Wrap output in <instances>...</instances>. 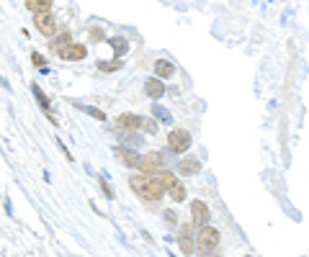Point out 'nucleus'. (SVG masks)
Here are the masks:
<instances>
[{
  "label": "nucleus",
  "mask_w": 309,
  "mask_h": 257,
  "mask_svg": "<svg viewBox=\"0 0 309 257\" xmlns=\"http://www.w3.org/2000/svg\"><path fill=\"white\" fill-rule=\"evenodd\" d=\"M217 247H219V229L211 227V224L201 227L199 234H196V249H199V257H201V254H209V252H217Z\"/></svg>",
  "instance_id": "obj_2"
},
{
  "label": "nucleus",
  "mask_w": 309,
  "mask_h": 257,
  "mask_svg": "<svg viewBox=\"0 0 309 257\" xmlns=\"http://www.w3.org/2000/svg\"><path fill=\"white\" fill-rule=\"evenodd\" d=\"M85 111H88L90 116H96L98 121H103V118H106V113H103V111H96V108H85Z\"/></svg>",
  "instance_id": "obj_25"
},
{
  "label": "nucleus",
  "mask_w": 309,
  "mask_h": 257,
  "mask_svg": "<svg viewBox=\"0 0 309 257\" xmlns=\"http://www.w3.org/2000/svg\"><path fill=\"white\" fill-rule=\"evenodd\" d=\"M144 93H147L149 98H154V101L163 98V95H165V85H163V80H160V77H149V80L144 82Z\"/></svg>",
  "instance_id": "obj_13"
},
{
  "label": "nucleus",
  "mask_w": 309,
  "mask_h": 257,
  "mask_svg": "<svg viewBox=\"0 0 309 257\" xmlns=\"http://www.w3.org/2000/svg\"><path fill=\"white\" fill-rule=\"evenodd\" d=\"M34 26L42 31L44 36H54L57 34V21H54L52 11L49 13H34Z\"/></svg>",
  "instance_id": "obj_8"
},
{
  "label": "nucleus",
  "mask_w": 309,
  "mask_h": 257,
  "mask_svg": "<svg viewBox=\"0 0 309 257\" xmlns=\"http://www.w3.org/2000/svg\"><path fill=\"white\" fill-rule=\"evenodd\" d=\"M245 257H253V254H245Z\"/></svg>",
  "instance_id": "obj_28"
},
{
  "label": "nucleus",
  "mask_w": 309,
  "mask_h": 257,
  "mask_svg": "<svg viewBox=\"0 0 309 257\" xmlns=\"http://www.w3.org/2000/svg\"><path fill=\"white\" fill-rule=\"evenodd\" d=\"M139 173H144V175H158V173H163V154L160 152H147V154H142Z\"/></svg>",
  "instance_id": "obj_6"
},
{
  "label": "nucleus",
  "mask_w": 309,
  "mask_h": 257,
  "mask_svg": "<svg viewBox=\"0 0 309 257\" xmlns=\"http://www.w3.org/2000/svg\"><path fill=\"white\" fill-rule=\"evenodd\" d=\"M101 188H103V196H106V198H113V190L108 188V183H106V180H101Z\"/></svg>",
  "instance_id": "obj_26"
},
{
  "label": "nucleus",
  "mask_w": 309,
  "mask_h": 257,
  "mask_svg": "<svg viewBox=\"0 0 309 257\" xmlns=\"http://www.w3.org/2000/svg\"><path fill=\"white\" fill-rule=\"evenodd\" d=\"M108 44H111V49H113L116 57H121V54L129 49V39H127V36H111Z\"/></svg>",
  "instance_id": "obj_15"
},
{
  "label": "nucleus",
  "mask_w": 309,
  "mask_h": 257,
  "mask_svg": "<svg viewBox=\"0 0 309 257\" xmlns=\"http://www.w3.org/2000/svg\"><path fill=\"white\" fill-rule=\"evenodd\" d=\"M121 67H124L121 59H103V62H98V70L101 72H116V70H121Z\"/></svg>",
  "instance_id": "obj_17"
},
{
  "label": "nucleus",
  "mask_w": 309,
  "mask_h": 257,
  "mask_svg": "<svg viewBox=\"0 0 309 257\" xmlns=\"http://www.w3.org/2000/svg\"><path fill=\"white\" fill-rule=\"evenodd\" d=\"M163 216H165L168 227H178V213H175L173 208H165V211H163Z\"/></svg>",
  "instance_id": "obj_21"
},
{
  "label": "nucleus",
  "mask_w": 309,
  "mask_h": 257,
  "mask_svg": "<svg viewBox=\"0 0 309 257\" xmlns=\"http://www.w3.org/2000/svg\"><path fill=\"white\" fill-rule=\"evenodd\" d=\"M201 170V162L196 159V157H183L178 165H175V173L178 175H196Z\"/></svg>",
  "instance_id": "obj_12"
},
{
  "label": "nucleus",
  "mask_w": 309,
  "mask_h": 257,
  "mask_svg": "<svg viewBox=\"0 0 309 257\" xmlns=\"http://www.w3.org/2000/svg\"><path fill=\"white\" fill-rule=\"evenodd\" d=\"M168 147L175 154H186L191 149V134L186 132V128H173V132L168 134Z\"/></svg>",
  "instance_id": "obj_5"
},
{
  "label": "nucleus",
  "mask_w": 309,
  "mask_h": 257,
  "mask_svg": "<svg viewBox=\"0 0 309 257\" xmlns=\"http://www.w3.org/2000/svg\"><path fill=\"white\" fill-rule=\"evenodd\" d=\"M113 154H116V159H119L121 165H127L129 170H139L142 157L134 149H129V147H113Z\"/></svg>",
  "instance_id": "obj_9"
},
{
  "label": "nucleus",
  "mask_w": 309,
  "mask_h": 257,
  "mask_svg": "<svg viewBox=\"0 0 309 257\" xmlns=\"http://www.w3.org/2000/svg\"><path fill=\"white\" fill-rule=\"evenodd\" d=\"M160 175V180H163V185L168 188V196L175 201V203H180V201H186V196H188V190H186V185L175 178V173H170V170H163V173H158Z\"/></svg>",
  "instance_id": "obj_3"
},
{
  "label": "nucleus",
  "mask_w": 309,
  "mask_h": 257,
  "mask_svg": "<svg viewBox=\"0 0 309 257\" xmlns=\"http://www.w3.org/2000/svg\"><path fill=\"white\" fill-rule=\"evenodd\" d=\"M196 234H199V229L193 227V224H183L180 229H178V247H180V252L183 254H196Z\"/></svg>",
  "instance_id": "obj_4"
},
{
  "label": "nucleus",
  "mask_w": 309,
  "mask_h": 257,
  "mask_svg": "<svg viewBox=\"0 0 309 257\" xmlns=\"http://www.w3.org/2000/svg\"><path fill=\"white\" fill-rule=\"evenodd\" d=\"M129 185H132V190H134L142 201H147V203H160V201L165 198V193H168V188L163 185L160 175L132 173V175H129Z\"/></svg>",
  "instance_id": "obj_1"
},
{
  "label": "nucleus",
  "mask_w": 309,
  "mask_h": 257,
  "mask_svg": "<svg viewBox=\"0 0 309 257\" xmlns=\"http://www.w3.org/2000/svg\"><path fill=\"white\" fill-rule=\"evenodd\" d=\"M57 54H59L65 62H80V59H85V57H88V49H85L83 44H72V41H70V44H67V47H62Z\"/></svg>",
  "instance_id": "obj_10"
},
{
  "label": "nucleus",
  "mask_w": 309,
  "mask_h": 257,
  "mask_svg": "<svg viewBox=\"0 0 309 257\" xmlns=\"http://www.w3.org/2000/svg\"><path fill=\"white\" fill-rule=\"evenodd\" d=\"M142 116L137 113H121L119 118H116V126H119V132H137V128H142Z\"/></svg>",
  "instance_id": "obj_11"
},
{
  "label": "nucleus",
  "mask_w": 309,
  "mask_h": 257,
  "mask_svg": "<svg viewBox=\"0 0 309 257\" xmlns=\"http://www.w3.org/2000/svg\"><path fill=\"white\" fill-rule=\"evenodd\" d=\"M142 128H144L147 134H158V132H160V128H158V121H152V118H144V121H142Z\"/></svg>",
  "instance_id": "obj_20"
},
{
  "label": "nucleus",
  "mask_w": 309,
  "mask_h": 257,
  "mask_svg": "<svg viewBox=\"0 0 309 257\" xmlns=\"http://www.w3.org/2000/svg\"><path fill=\"white\" fill-rule=\"evenodd\" d=\"M31 93L36 95V101H39V106H42V108L47 111V116H49V108H52V106H49V101H47V95L42 93V88H39V85H31Z\"/></svg>",
  "instance_id": "obj_18"
},
{
  "label": "nucleus",
  "mask_w": 309,
  "mask_h": 257,
  "mask_svg": "<svg viewBox=\"0 0 309 257\" xmlns=\"http://www.w3.org/2000/svg\"><path fill=\"white\" fill-rule=\"evenodd\" d=\"M31 62H34V65H36V67H42V70H44V67H47V59H44V57H42V54H39V52H34V54H31Z\"/></svg>",
  "instance_id": "obj_22"
},
{
  "label": "nucleus",
  "mask_w": 309,
  "mask_h": 257,
  "mask_svg": "<svg viewBox=\"0 0 309 257\" xmlns=\"http://www.w3.org/2000/svg\"><path fill=\"white\" fill-rule=\"evenodd\" d=\"M201 257H219L217 252H209V254H201Z\"/></svg>",
  "instance_id": "obj_27"
},
{
  "label": "nucleus",
  "mask_w": 309,
  "mask_h": 257,
  "mask_svg": "<svg viewBox=\"0 0 309 257\" xmlns=\"http://www.w3.org/2000/svg\"><path fill=\"white\" fill-rule=\"evenodd\" d=\"M175 75V65L168 59H158L154 62V77H173Z\"/></svg>",
  "instance_id": "obj_14"
},
{
  "label": "nucleus",
  "mask_w": 309,
  "mask_h": 257,
  "mask_svg": "<svg viewBox=\"0 0 309 257\" xmlns=\"http://www.w3.org/2000/svg\"><path fill=\"white\" fill-rule=\"evenodd\" d=\"M67 44H70V34H59V36L52 39V47H57V52H59L62 47H67Z\"/></svg>",
  "instance_id": "obj_19"
},
{
  "label": "nucleus",
  "mask_w": 309,
  "mask_h": 257,
  "mask_svg": "<svg viewBox=\"0 0 309 257\" xmlns=\"http://www.w3.org/2000/svg\"><path fill=\"white\" fill-rule=\"evenodd\" d=\"M26 8L31 13H49L52 11V0H26Z\"/></svg>",
  "instance_id": "obj_16"
},
{
  "label": "nucleus",
  "mask_w": 309,
  "mask_h": 257,
  "mask_svg": "<svg viewBox=\"0 0 309 257\" xmlns=\"http://www.w3.org/2000/svg\"><path fill=\"white\" fill-rule=\"evenodd\" d=\"M103 39V28L101 26H96V28H90V41L96 44V41H101Z\"/></svg>",
  "instance_id": "obj_23"
},
{
  "label": "nucleus",
  "mask_w": 309,
  "mask_h": 257,
  "mask_svg": "<svg viewBox=\"0 0 309 257\" xmlns=\"http://www.w3.org/2000/svg\"><path fill=\"white\" fill-rule=\"evenodd\" d=\"M154 113H158V116H160L163 121H168V123H170V113H168V111H165L163 106H154Z\"/></svg>",
  "instance_id": "obj_24"
},
{
  "label": "nucleus",
  "mask_w": 309,
  "mask_h": 257,
  "mask_svg": "<svg viewBox=\"0 0 309 257\" xmlns=\"http://www.w3.org/2000/svg\"><path fill=\"white\" fill-rule=\"evenodd\" d=\"M209 219H211L209 206L204 201H191V224L196 227V229H201V227L209 224Z\"/></svg>",
  "instance_id": "obj_7"
}]
</instances>
